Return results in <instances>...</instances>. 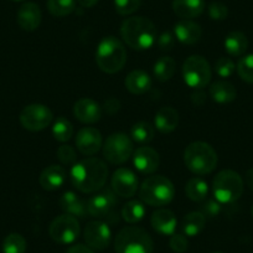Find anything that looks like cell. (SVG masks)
<instances>
[{
  "instance_id": "obj_42",
  "label": "cell",
  "mask_w": 253,
  "mask_h": 253,
  "mask_svg": "<svg viewBox=\"0 0 253 253\" xmlns=\"http://www.w3.org/2000/svg\"><path fill=\"white\" fill-rule=\"evenodd\" d=\"M169 246L174 252L182 253L189 247V241H187V238L184 235L174 233V235H171V238H170Z\"/></svg>"
},
{
  "instance_id": "obj_15",
  "label": "cell",
  "mask_w": 253,
  "mask_h": 253,
  "mask_svg": "<svg viewBox=\"0 0 253 253\" xmlns=\"http://www.w3.org/2000/svg\"><path fill=\"white\" fill-rule=\"evenodd\" d=\"M77 149L81 154L86 157H92L97 154L102 148V134L93 126L82 128L76 137Z\"/></svg>"
},
{
  "instance_id": "obj_14",
  "label": "cell",
  "mask_w": 253,
  "mask_h": 253,
  "mask_svg": "<svg viewBox=\"0 0 253 253\" xmlns=\"http://www.w3.org/2000/svg\"><path fill=\"white\" fill-rule=\"evenodd\" d=\"M116 205V194L107 189L102 193L91 196L87 200V211H88V215L91 217L107 218L113 212V209Z\"/></svg>"
},
{
  "instance_id": "obj_16",
  "label": "cell",
  "mask_w": 253,
  "mask_h": 253,
  "mask_svg": "<svg viewBox=\"0 0 253 253\" xmlns=\"http://www.w3.org/2000/svg\"><path fill=\"white\" fill-rule=\"evenodd\" d=\"M133 164L142 174H153L160 164V157L150 147H140L133 153Z\"/></svg>"
},
{
  "instance_id": "obj_31",
  "label": "cell",
  "mask_w": 253,
  "mask_h": 253,
  "mask_svg": "<svg viewBox=\"0 0 253 253\" xmlns=\"http://www.w3.org/2000/svg\"><path fill=\"white\" fill-rule=\"evenodd\" d=\"M145 216L144 203L138 200H130L122 209V217L128 223H137Z\"/></svg>"
},
{
  "instance_id": "obj_22",
  "label": "cell",
  "mask_w": 253,
  "mask_h": 253,
  "mask_svg": "<svg viewBox=\"0 0 253 253\" xmlns=\"http://www.w3.org/2000/svg\"><path fill=\"white\" fill-rule=\"evenodd\" d=\"M150 223L157 232L167 236L174 235L177 221L172 211L168 210V209H159V210L153 212Z\"/></svg>"
},
{
  "instance_id": "obj_11",
  "label": "cell",
  "mask_w": 253,
  "mask_h": 253,
  "mask_svg": "<svg viewBox=\"0 0 253 253\" xmlns=\"http://www.w3.org/2000/svg\"><path fill=\"white\" fill-rule=\"evenodd\" d=\"M53 114L48 107L43 104H29L21 111L20 123L30 132H40L51 124Z\"/></svg>"
},
{
  "instance_id": "obj_1",
  "label": "cell",
  "mask_w": 253,
  "mask_h": 253,
  "mask_svg": "<svg viewBox=\"0 0 253 253\" xmlns=\"http://www.w3.org/2000/svg\"><path fill=\"white\" fill-rule=\"evenodd\" d=\"M71 182L79 191L91 194L98 191L108 179V168L98 158H86L74 164L71 169Z\"/></svg>"
},
{
  "instance_id": "obj_35",
  "label": "cell",
  "mask_w": 253,
  "mask_h": 253,
  "mask_svg": "<svg viewBox=\"0 0 253 253\" xmlns=\"http://www.w3.org/2000/svg\"><path fill=\"white\" fill-rule=\"evenodd\" d=\"M26 240L20 233H10L3 242L4 253H25Z\"/></svg>"
},
{
  "instance_id": "obj_18",
  "label": "cell",
  "mask_w": 253,
  "mask_h": 253,
  "mask_svg": "<svg viewBox=\"0 0 253 253\" xmlns=\"http://www.w3.org/2000/svg\"><path fill=\"white\" fill-rule=\"evenodd\" d=\"M42 14L38 4L33 1L24 3L18 10V24L23 30L34 31L40 26Z\"/></svg>"
},
{
  "instance_id": "obj_19",
  "label": "cell",
  "mask_w": 253,
  "mask_h": 253,
  "mask_svg": "<svg viewBox=\"0 0 253 253\" xmlns=\"http://www.w3.org/2000/svg\"><path fill=\"white\" fill-rule=\"evenodd\" d=\"M174 35L184 45H194L203 36V29L193 20H180L174 26Z\"/></svg>"
},
{
  "instance_id": "obj_45",
  "label": "cell",
  "mask_w": 253,
  "mask_h": 253,
  "mask_svg": "<svg viewBox=\"0 0 253 253\" xmlns=\"http://www.w3.org/2000/svg\"><path fill=\"white\" fill-rule=\"evenodd\" d=\"M206 97H208V96L204 93L203 89H196V92H194V93L191 94V102H193L195 106L201 107V106H204V104H205L206 99H208Z\"/></svg>"
},
{
  "instance_id": "obj_34",
  "label": "cell",
  "mask_w": 253,
  "mask_h": 253,
  "mask_svg": "<svg viewBox=\"0 0 253 253\" xmlns=\"http://www.w3.org/2000/svg\"><path fill=\"white\" fill-rule=\"evenodd\" d=\"M47 10L56 18H63L72 14L76 9V0H47Z\"/></svg>"
},
{
  "instance_id": "obj_41",
  "label": "cell",
  "mask_w": 253,
  "mask_h": 253,
  "mask_svg": "<svg viewBox=\"0 0 253 253\" xmlns=\"http://www.w3.org/2000/svg\"><path fill=\"white\" fill-rule=\"evenodd\" d=\"M57 158L62 164L71 165L76 162L77 155L72 147H70V145H61L57 149Z\"/></svg>"
},
{
  "instance_id": "obj_20",
  "label": "cell",
  "mask_w": 253,
  "mask_h": 253,
  "mask_svg": "<svg viewBox=\"0 0 253 253\" xmlns=\"http://www.w3.org/2000/svg\"><path fill=\"white\" fill-rule=\"evenodd\" d=\"M205 6V0H172V10L181 20L199 18Z\"/></svg>"
},
{
  "instance_id": "obj_48",
  "label": "cell",
  "mask_w": 253,
  "mask_h": 253,
  "mask_svg": "<svg viewBox=\"0 0 253 253\" xmlns=\"http://www.w3.org/2000/svg\"><path fill=\"white\" fill-rule=\"evenodd\" d=\"M77 3L82 6V8H92L98 3V0H77Z\"/></svg>"
},
{
  "instance_id": "obj_17",
  "label": "cell",
  "mask_w": 253,
  "mask_h": 253,
  "mask_svg": "<svg viewBox=\"0 0 253 253\" xmlns=\"http://www.w3.org/2000/svg\"><path fill=\"white\" fill-rule=\"evenodd\" d=\"M74 116L81 123H97L102 117V107L93 99L82 98L75 103Z\"/></svg>"
},
{
  "instance_id": "obj_12",
  "label": "cell",
  "mask_w": 253,
  "mask_h": 253,
  "mask_svg": "<svg viewBox=\"0 0 253 253\" xmlns=\"http://www.w3.org/2000/svg\"><path fill=\"white\" fill-rule=\"evenodd\" d=\"M111 186L116 195L126 199L132 198L138 190V179L130 169L119 168L112 176Z\"/></svg>"
},
{
  "instance_id": "obj_3",
  "label": "cell",
  "mask_w": 253,
  "mask_h": 253,
  "mask_svg": "<svg viewBox=\"0 0 253 253\" xmlns=\"http://www.w3.org/2000/svg\"><path fill=\"white\" fill-rule=\"evenodd\" d=\"M96 62L99 70L106 74H117L126 62V51L123 43L114 36H106L98 43Z\"/></svg>"
},
{
  "instance_id": "obj_37",
  "label": "cell",
  "mask_w": 253,
  "mask_h": 253,
  "mask_svg": "<svg viewBox=\"0 0 253 253\" xmlns=\"http://www.w3.org/2000/svg\"><path fill=\"white\" fill-rule=\"evenodd\" d=\"M235 71L236 65L230 57L222 56V57H220L215 62V72L221 79H228V77H231L235 74Z\"/></svg>"
},
{
  "instance_id": "obj_24",
  "label": "cell",
  "mask_w": 253,
  "mask_h": 253,
  "mask_svg": "<svg viewBox=\"0 0 253 253\" xmlns=\"http://www.w3.org/2000/svg\"><path fill=\"white\" fill-rule=\"evenodd\" d=\"M152 77L143 70H134L126 76L124 84L133 94H144L152 88Z\"/></svg>"
},
{
  "instance_id": "obj_50",
  "label": "cell",
  "mask_w": 253,
  "mask_h": 253,
  "mask_svg": "<svg viewBox=\"0 0 253 253\" xmlns=\"http://www.w3.org/2000/svg\"><path fill=\"white\" fill-rule=\"evenodd\" d=\"M13 1H23V0H13Z\"/></svg>"
},
{
  "instance_id": "obj_43",
  "label": "cell",
  "mask_w": 253,
  "mask_h": 253,
  "mask_svg": "<svg viewBox=\"0 0 253 253\" xmlns=\"http://www.w3.org/2000/svg\"><path fill=\"white\" fill-rule=\"evenodd\" d=\"M157 43L159 50L170 51L175 45V35L170 31H164L159 38L157 39Z\"/></svg>"
},
{
  "instance_id": "obj_4",
  "label": "cell",
  "mask_w": 253,
  "mask_h": 253,
  "mask_svg": "<svg viewBox=\"0 0 253 253\" xmlns=\"http://www.w3.org/2000/svg\"><path fill=\"white\" fill-rule=\"evenodd\" d=\"M184 163L193 174H210L217 165V153L205 142L190 143L184 152Z\"/></svg>"
},
{
  "instance_id": "obj_10",
  "label": "cell",
  "mask_w": 253,
  "mask_h": 253,
  "mask_svg": "<svg viewBox=\"0 0 253 253\" xmlns=\"http://www.w3.org/2000/svg\"><path fill=\"white\" fill-rule=\"evenodd\" d=\"M80 223L77 217L65 213L51 222L50 232L51 238L60 245H69L75 242L80 236Z\"/></svg>"
},
{
  "instance_id": "obj_40",
  "label": "cell",
  "mask_w": 253,
  "mask_h": 253,
  "mask_svg": "<svg viewBox=\"0 0 253 253\" xmlns=\"http://www.w3.org/2000/svg\"><path fill=\"white\" fill-rule=\"evenodd\" d=\"M200 212L205 216L206 218H212L220 215L221 212V203L217 200H206L203 205L200 206Z\"/></svg>"
},
{
  "instance_id": "obj_26",
  "label": "cell",
  "mask_w": 253,
  "mask_h": 253,
  "mask_svg": "<svg viewBox=\"0 0 253 253\" xmlns=\"http://www.w3.org/2000/svg\"><path fill=\"white\" fill-rule=\"evenodd\" d=\"M210 97L213 102L220 104L231 103L237 97L235 86L227 81L213 82L210 87Z\"/></svg>"
},
{
  "instance_id": "obj_39",
  "label": "cell",
  "mask_w": 253,
  "mask_h": 253,
  "mask_svg": "<svg viewBox=\"0 0 253 253\" xmlns=\"http://www.w3.org/2000/svg\"><path fill=\"white\" fill-rule=\"evenodd\" d=\"M208 13L212 20L221 21L225 20L228 16V8L223 3H220V1H212L209 5Z\"/></svg>"
},
{
  "instance_id": "obj_27",
  "label": "cell",
  "mask_w": 253,
  "mask_h": 253,
  "mask_svg": "<svg viewBox=\"0 0 253 253\" xmlns=\"http://www.w3.org/2000/svg\"><path fill=\"white\" fill-rule=\"evenodd\" d=\"M225 50L226 52L233 57H240L247 51L248 39L241 31H232L228 34L225 39Z\"/></svg>"
},
{
  "instance_id": "obj_5",
  "label": "cell",
  "mask_w": 253,
  "mask_h": 253,
  "mask_svg": "<svg viewBox=\"0 0 253 253\" xmlns=\"http://www.w3.org/2000/svg\"><path fill=\"white\" fill-rule=\"evenodd\" d=\"M175 195L174 184L163 175H153L143 181L139 189L140 200L149 206L162 208L172 201Z\"/></svg>"
},
{
  "instance_id": "obj_30",
  "label": "cell",
  "mask_w": 253,
  "mask_h": 253,
  "mask_svg": "<svg viewBox=\"0 0 253 253\" xmlns=\"http://www.w3.org/2000/svg\"><path fill=\"white\" fill-rule=\"evenodd\" d=\"M175 71H176V62L170 56H163L160 57L157 62L154 63V76L158 81L167 82L174 76Z\"/></svg>"
},
{
  "instance_id": "obj_25",
  "label": "cell",
  "mask_w": 253,
  "mask_h": 253,
  "mask_svg": "<svg viewBox=\"0 0 253 253\" xmlns=\"http://www.w3.org/2000/svg\"><path fill=\"white\" fill-rule=\"evenodd\" d=\"M157 129L162 133H171L179 124V113L172 107H162L154 118Z\"/></svg>"
},
{
  "instance_id": "obj_7",
  "label": "cell",
  "mask_w": 253,
  "mask_h": 253,
  "mask_svg": "<svg viewBox=\"0 0 253 253\" xmlns=\"http://www.w3.org/2000/svg\"><path fill=\"white\" fill-rule=\"evenodd\" d=\"M212 193L221 204H232L242 196L243 180L233 170H222L212 181Z\"/></svg>"
},
{
  "instance_id": "obj_49",
  "label": "cell",
  "mask_w": 253,
  "mask_h": 253,
  "mask_svg": "<svg viewBox=\"0 0 253 253\" xmlns=\"http://www.w3.org/2000/svg\"><path fill=\"white\" fill-rule=\"evenodd\" d=\"M251 213H252V216H253V206H252V210H251Z\"/></svg>"
},
{
  "instance_id": "obj_36",
  "label": "cell",
  "mask_w": 253,
  "mask_h": 253,
  "mask_svg": "<svg viewBox=\"0 0 253 253\" xmlns=\"http://www.w3.org/2000/svg\"><path fill=\"white\" fill-rule=\"evenodd\" d=\"M238 76L247 84H253V53L242 56L236 65Z\"/></svg>"
},
{
  "instance_id": "obj_28",
  "label": "cell",
  "mask_w": 253,
  "mask_h": 253,
  "mask_svg": "<svg viewBox=\"0 0 253 253\" xmlns=\"http://www.w3.org/2000/svg\"><path fill=\"white\" fill-rule=\"evenodd\" d=\"M206 225V217L200 211L189 212L182 220V231L186 236L194 237L204 230Z\"/></svg>"
},
{
  "instance_id": "obj_9",
  "label": "cell",
  "mask_w": 253,
  "mask_h": 253,
  "mask_svg": "<svg viewBox=\"0 0 253 253\" xmlns=\"http://www.w3.org/2000/svg\"><path fill=\"white\" fill-rule=\"evenodd\" d=\"M103 157L111 164L119 165L126 163L134 153L132 138L124 133H113L103 144Z\"/></svg>"
},
{
  "instance_id": "obj_32",
  "label": "cell",
  "mask_w": 253,
  "mask_h": 253,
  "mask_svg": "<svg viewBox=\"0 0 253 253\" xmlns=\"http://www.w3.org/2000/svg\"><path fill=\"white\" fill-rule=\"evenodd\" d=\"M130 138L140 144H148L154 139V126L149 122H138L130 128Z\"/></svg>"
},
{
  "instance_id": "obj_6",
  "label": "cell",
  "mask_w": 253,
  "mask_h": 253,
  "mask_svg": "<svg viewBox=\"0 0 253 253\" xmlns=\"http://www.w3.org/2000/svg\"><path fill=\"white\" fill-rule=\"evenodd\" d=\"M114 247L117 253H153L154 243L147 231L130 226L119 231Z\"/></svg>"
},
{
  "instance_id": "obj_29",
  "label": "cell",
  "mask_w": 253,
  "mask_h": 253,
  "mask_svg": "<svg viewBox=\"0 0 253 253\" xmlns=\"http://www.w3.org/2000/svg\"><path fill=\"white\" fill-rule=\"evenodd\" d=\"M185 194L191 201L201 203L209 194V185L205 180L200 177H193L185 185Z\"/></svg>"
},
{
  "instance_id": "obj_13",
  "label": "cell",
  "mask_w": 253,
  "mask_h": 253,
  "mask_svg": "<svg viewBox=\"0 0 253 253\" xmlns=\"http://www.w3.org/2000/svg\"><path fill=\"white\" fill-rule=\"evenodd\" d=\"M111 228L102 221H91L84 230V241L92 250L102 251L107 248L111 242Z\"/></svg>"
},
{
  "instance_id": "obj_46",
  "label": "cell",
  "mask_w": 253,
  "mask_h": 253,
  "mask_svg": "<svg viewBox=\"0 0 253 253\" xmlns=\"http://www.w3.org/2000/svg\"><path fill=\"white\" fill-rule=\"evenodd\" d=\"M66 253H94V252L91 247H88V246L75 245L72 246V247H70Z\"/></svg>"
},
{
  "instance_id": "obj_51",
  "label": "cell",
  "mask_w": 253,
  "mask_h": 253,
  "mask_svg": "<svg viewBox=\"0 0 253 253\" xmlns=\"http://www.w3.org/2000/svg\"><path fill=\"white\" fill-rule=\"evenodd\" d=\"M215 253H222V252H215Z\"/></svg>"
},
{
  "instance_id": "obj_44",
  "label": "cell",
  "mask_w": 253,
  "mask_h": 253,
  "mask_svg": "<svg viewBox=\"0 0 253 253\" xmlns=\"http://www.w3.org/2000/svg\"><path fill=\"white\" fill-rule=\"evenodd\" d=\"M103 108H104V111L109 114V116H113V114H116L117 112L121 109V102L116 98H109L104 102Z\"/></svg>"
},
{
  "instance_id": "obj_23",
  "label": "cell",
  "mask_w": 253,
  "mask_h": 253,
  "mask_svg": "<svg viewBox=\"0 0 253 253\" xmlns=\"http://www.w3.org/2000/svg\"><path fill=\"white\" fill-rule=\"evenodd\" d=\"M58 203H60L61 210L75 217H86L88 215L87 203L80 199L74 191H66L61 196Z\"/></svg>"
},
{
  "instance_id": "obj_2",
  "label": "cell",
  "mask_w": 253,
  "mask_h": 253,
  "mask_svg": "<svg viewBox=\"0 0 253 253\" xmlns=\"http://www.w3.org/2000/svg\"><path fill=\"white\" fill-rule=\"evenodd\" d=\"M121 36L133 50H148L157 42V28L144 16H132L122 23Z\"/></svg>"
},
{
  "instance_id": "obj_38",
  "label": "cell",
  "mask_w": 253,
  "mask_h": 253,
  "mask_svg": "<svg viewBox=\"0 0 253 253\" xmlns=\"http://www.w3.org/2000/svg\"><path fill=\"white\" fill-rule=\"evenodd\" d=\"M142 5V0H114V9L119 15H132Z\"/></svg>"
},
{
  "instance_id": "obj_47",
  "label": "cell",
  "mask_w": 253,
  "mask_h": 253,
  "mask_svg": "<svg viewBox=\"0 0 253 253\" xmlns=\"http://www.w3.org/2000/svg\"><path fill=\"white\" fill-rule=\"evenodd\" d=\"M246 184H247L248 189L253 191V168L246 172Z\"/></svg>"
},
{
  "instance_id": "obj_21",
  "label": "cell",
  "mask_w": 253,
  "mask_h": 253,
  "mask_svg": "<svg viewBox=\"0 0 253 253\" xmlns=\"http://www.w3.org/2000/svg\"><path fill=\"white\" fill-rule=\"evenodd\" d=\"M66 177V170L63 169L62 167H60V165H50V167L42 170L40 177H39V182H40V186L43 190L53 191V190L60 189L65 184Z\"/></svg>"
},
{
  "instance_id": "obj_33",
  "label": "cell",
  "mask_w": 253,
  "mask_h": 253,
  "mask_svg": "<svg viewBox=\"0 0 253 253\" xmlns=\"http://www.w3.org/2000/svg\"><path fill=\"white\" fill-rule=\"evenodd\" d=\"M52 135L57 142H69L74 135V126L69 119H66L65 117H60L53 122Z\"/></svg>"
},
{
  "instance_id": "obj_8",
  "label": "cell",
  "mask_w": 253,
  "mask_h": 253,
  "mask_svg": "<svg viewBox=\"0 0 253 253\" xmlns=\"http://www.w3.org/2000/svg\"><path fill=\"white\" fill-rule=\"evenodd\" d=\"M212 71L209 61L200 55H193L182 65V79L185 84L194 89H203L210 84Z\"/></svg>"
}]
</instances>
